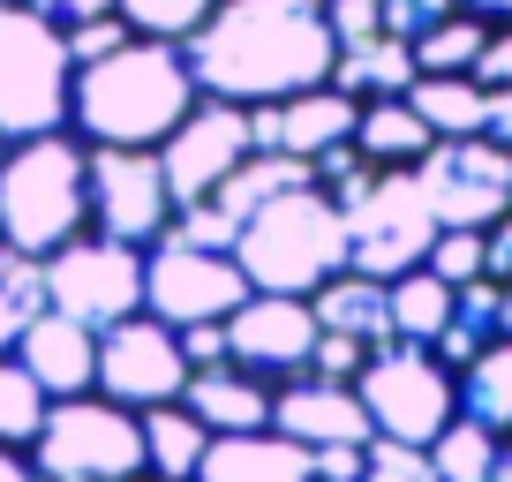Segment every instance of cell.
Returning <instances> with one entry per match:
<instances>
[{
	"mask_svg": "<svg viewBox=\"0 0 512 482\" xmlns=\"http://www.w3.org/2000/svg\"><path fill=\"white\" fill-rule=\"evenodd\" d=\"M181 53L196 68V91L256 106V98H294L309 83H332L339 38L324 0H219Z\"/></svg>",
	"mask_w": 512,
	"mask_h": 482,
	"instance_id": "cell-1",
	"label": "cell"
},
{
	"mask_svg": "<svg viewBox=\"0 0 512 482\" xmlns=\"http://www.w3.org/2000/svg\"><path fill=\"white\" fill-rule=\"evenodd\" d=\"M196 68L174 38H128L106 61L76 68V91H68V129L83 144H136L159 151L166 129L196 106Z\"/></svg>",
	"mask_w": 512,
	"mask_h": 482,
	"instance_id": "cell-2",
	"label": "cell"
},
{
	"mask_svg": "<svg viewBox=\"0 0 512 482\" xmlns=\"http://www.w3.org/2000/svg\"><path fill=\"white\" fill-rule=\"evenodd\" d=\"M91 226V144L76 129H46L8 144L0 159V234L23 257H53Z\"/></svg>",
	"mask_w": 512,
	"mask_h": 482,
	"instance_id": "cell-3",
	"label": "cell"
},
{
	"mask_svg": "<svg viewBox=\"0 0 512 482\" xmlns=\"http://www.w3.org/2000/svg\"><path fill=\"white\" fill-rule=\"evenodd\" d=\"M234 264L249 272L256 294H317L332 272H347V211L317 181H302L241 226Z\"/></svg>",
	"mask_w": 512,
	"mask_h": 482,
	"instance_id": "cell-4",
	"label": "cell"
},
{
	"mask_svg": "<svg viewBox=\"0 0 512 482\" xmlns=\"http://www.w3.org/2000/svg\"><path fill=\"white\" fill-rule=\"evenodd\" d=\"M68 91H76V61H68L61 23H46L31 0H0V136L68 129Z\"/></svg>",
	"mask_w": 512,
	"mask_h": 482,
	"instance_id": "cell-5",
	"label": "cell"
},
{
	"mask_svg": "<svg viewBox=\"0 0 512 482\" xmlns=\"http://www.w3.org/2000/svg\"><path fill=\"white\" fill-rule=\"evenodd\" d=\"M31 467L61 482H144V422L136 407L106 400V392H76V400L46 407V430L31 437Z\"/></svg>",
	"mask_w": 512,
	"mask_h": 482,
	"instance_id": "cell-6",
	"label": "cell"
},
{
	"mask_svg": "<svg viewBox=\"0 0 512 482\" xmlns=\"http://www.w3.org/2000/svg\"><path fill=\"white\" fill-rule=\"evenodd\" d=\"M347 272L369 279H400L415 264H430V241H437V211L422 196L415 166H377L362 181V196H347Z\"/></svg>",
	"mask_w": 512,
	"mask_h": 482,
	"instance_id": "cell-7",
	"label": "cell"
},
{
	"mask_svg": "<svg viewBox=\"0 0 512 482\" xmlns=\"http://www.w3.org/2000/svg\"><path fill=\"white\" fill-rule=\"evenodd\" d=\"M354 392H362V407H369V430L400 437V445H430V437L460 415L452 362H437V347H415V339H384V347H369Z\"/></svg>",
	"mask_w": 512,
	"mask_h": 482,
	"instance_id": "cell-8",
	"label": "cell"
},
{
	"mask_svg": "<svg viewBox=\"0 0 512 482\" xmlns=\"http://www.w3.org/2000/svg\"><path fill=\"white\" fill-rule=\"evenodd\" d=\"M46 302L61 309V317H83L91 332L136 317V309H144V249L83 226L76 241H61L46 257Z\"/></svg>",
	"mask_w": 512,
	"mask_h": 482,
	"instance_id": "cell-9",
	"label": "cell"
},
{
	"mask_svg": "<svg viewBox=\"0 0 512 482\" xmlns=\"http://www.w3.org/2000/svg\"><path fill=\"white\" fill-rule=\"evenodd\" d=\"M437 226H490L512 211V151L497 136H437L415 159Z\"/></svg>",
	"mask_w": 512,
	"mask_h": 482,
	"instance_id": "cell-10",
	"label": "cell"
},
{
	"mask_svg": "<svg viewBox=\"0 0 512 482\" xmlns=\"http://www.w3.org/2000/svg\"><path fill=\"white\" fill-rule=\"evenodd\" d=\"M91 392L136 407V415H144V407L181 400V392H189V354H181V332L166 317H151V309L106 324V332H98V385Z\"/></svg>",
	"mask_w": 512,
	"mask_h": 482,
	"instance_id": "cell-11",
	"label": "cell"
},
{
	"mask_svg": "<svg viewBox=\"0 0 512 482\" xmlns=\"http://www.w3.org/2000/svg\"><path fill=\"white\" fill-rule=\"evenodd\" d=\"M249 294L256 287L234 264V249H189V241H151L144 249V309L166 324L234 317Z\"/></svg>",
	"mask_w": 512,
	"mask_h": 482,
	"instance_id": "cell-12",
	"label": "cell"
},
{
	"mask_svg": "<svg viewBox=\"0 0 512 482\" xmlns=\"http://www.w3.org/2000/svg\"><path fill=\"white\" fill-rule=\"evenodd\" d=\"M166 226H174V189H166L159 151L91 144V234H113V241L151 249Z\"/></svg>",
	"mask_w": 512,
	"mask_h": 482,
	"instance_id": "cell-13",
	"label": "cell"
},
{
	"mask_svg": "<svg viewBox=\"0 0 512 482\" xmlns=\"http://www.w3.org/2000/svg\"><path fill=\"white\" fill-rule=\"evenodd\" d=\"M249 106H234V98H196L189 113H181L174 129H166L159 144V166H166V189H174V211L181 204H204L211 189H219L226 174H234L241 159H249Z\"/></svg>",
	"mask_w": 512,
	"mask_h": 482,
	"instance_id": "cell-14",
	"label": "cell"
},
{
	"mask_svg": "<svg viewBox=\"0 0 512 482\" xmlns=\"http://www.w3.org/2000/svg\"><path fill=\"white\" fill-rule=\"evenodd\" d=\"M317 332L324 324H317V309H309V294H249V302L226 317V362L287 385V377L309 370Z\"/></svg>",
	"mask_w": 512,
	"mask_h": 482,
	"instance_id": "cell-15",
	"label": "cell"
},
{
	"mask_svg": "<svg viewBox=\"0 0 512 482\" xmlns=\"http://www.w3.org/2000/svg\"><path fill=\"white\" fill-rule=\"evenodd\" d=\"M362 98H347L339 83H309L294 98H256L249 106V144L256 151H294V159H317V151L347 144Z\"/></svg>",
	"mask_w": 512,
	"mask_h": 482,
	"instance_id": "cell-16",
	"label": "cell"
},
{
	"mask_svg": "<svg viewBox=\"0 0 512 482\" xmlns=\"http://www.w3.org/2000/svg\"><path fill=\"white\" fill-rule=\"evenodd\" d=\"M272 430L302 437L309 452L317 445H369V407L354 385H332V377H287V385H272Z\"/></svg>",
	"mask_w": 512,
	"mask_h": 482,
	"instance_id": "cell-17",
	"label": "cell"
},
{
	"mask_svg": "<svg viewBox=\"0 0 512 482\" xmlns=\"http://www.w3.org/2000/svg\"><path fill=\"white\" fill-rule=\"evenodd\" d=\"M16 354H23V370L46 385V400H76V392L98 385V332L83 317H61L53 302L23 324Z\"/></svg>",
	"mask_w": 512,
	"mask_h": 482,
	"instance_id": "cell-18",
	"label": "cell"
},
{
	"mask_svg": "<svg viewBox=\"0 0 512 482\" xmlns=\"http://www.w3.org/2000/svg\"><path fill=\"white\" fill-rule=\"evenodd\" d=\"M196 482H317V452L287 430H219L196 460Z\"/></svg>",
	"mask_w": 512,
	"mask_h": 482,
	"instance_id": "cell-19",
	"label": "cell"
},
{
	"mask_svg": "<svg viewBox=\"0 0 512 482\" xmlns=\"http://www.w3.org/2000/svg\"><path fill=\"white\" fill-rule=\"evenodd\" d=\"M181 407H189L211 437L219 430H264V422H272V377L241 370V362H211V370H189Z\"/></svg>",
	"mask_w": 512,
	"mask_h": 482,
	"instance_id": "cell-20",
	"label": "cell"
},
{
	"mask_svg": "<svg viewBox=\"0 0 512 482\" xmlns=\"http://www.w3.org/2000/svg\"><path fill=\"white\" fill-rule=\"evenodd\" d=\"M324 332H354L369 347L392 339V279H369V272H332L317 294H309Z\"/></svg>",
	"mask_w": 512,
	"mask_h": 482,
	"instance_id": "cell-21",
	"label": "cell"
},
{
	"mask_svg": "<svg viewBox=\"0 0 512 482\" xmlns=\"http://www.w3.org/2000/svg\"><path fill=\"white\" fill-rule=\"evenodd\" d=\"M430 144H437V129L407 106V91L400 98H362V113H354V151H362L369 166H415Z\"/></svg>",
	"mask_w": 512,
	"mask_h": 482,
	"instance_id": "cell-22",
	"label": "cell"
},
{
	"mask_svg": "<svg viewBox=\"0 0 512 482\" xmlns=\"http://www.w3.org/2000/svg\"><path fill=\"white\" fill-rule=\"evenodd\" d=\"M415 76H422V68H415V46H407V38H392V31L354 38V46H339V61H332V83H339L347 98H400Z\"/></svg>",
	"mask_w": 512,
	"mask_h": 482,
	"instance_id": "cell-23",
	"label": "cell"
},
{
	"mask_svg": "<svg viewBox=\"0 0 512 482\" xmlns=\"http://www.w3.org/2000/svg\"><path fill=\"white\" fill-rule=\"evenodd\" d=\"M144 467L159 482H196V460H204V445H211V430L189 415L181 400H166V407H144Z\"/></svg>",
	"mask_w": 512,
	"mask_h": 482,
	"instance_id": "cell-24",
	"label": "cell"
},
{
	"mask_svg": "<svg viewBox=\"0 0 512 482\" xmlns=\"http://www.w3.org/2000/svg\"><path fill=\"white\" fill-rule=\"evenodd\" d=\"M452 385H460V415L482 422V430L505 437L512 430V339H490L482 354H467L460 370H452Z\"/></svg>",
	"mask_w": 512,
	"mask_h": 482,
	"instance_id": "cell-25",
	"label": "cell"
},
{
	"mask_svg": "<svg viewBox=\"0 0 512 482\" xmlns=\"http://www.w3.org/2000/svg\"><path fill=\"white\" fill-rule=\"evenodd\" d=\"M407 106H415L437 136H482L490 91H482L475 76H415V83H407Z\"/></svg>",
	"mask_w": 512,
	"mask_h": 482,
	"instance_id": "cell-26",
	"label": "cell"
},
{
	"mask_svg": "<svg viewBox=\"0 0 512 482\" xmlns=\"http://www.w3.org/2000/svg\"><path fill=\"white\" fill-rule=\"evenodd\" d=\"M452 324V279H437L430 264L392 279V339H415V347H437V332Z\"/></svg>",
	"mask_w": 512,
	"mask_h": 482,
	"instance_id": "cell-27",
	"label": "cell"
},
{
	"mask_svg": "<svg viewBox=\"0 0 512 482\" xmlns=\"http://www.w3.org/2000/svg\"><path fill=\"white\" fill-rule=\"evenodd\" d=\"M490 339H505V332H497V279L482 272V279H467V287H452V324L437 332V362L460 370L467 354H482Z\"/></svg>",
	"mask_w": 512,
	"mask_h": 482,
	"instance_id": "cell-28",
	"label": "cell"
},
{
	"mask_svg": "<svg viewBox=\"0 0 512 482\" xmlns=\"http://www.w3.org/2000/svg\"><path fill=\"white\" fill-rule=\"evenodd\" d=\"M482 46H490V23H482L475 8H452L445 23H430V31L415 38V68L422 76H475Z\"/></svg>",
	"mask_w": 512,
	"mask_h": 482,
	"instance_id": "cell-29",
	"label": "cell"
},
{
	"mask_svg": "<svg viewBox=\"0 0 512 482\" xmlns=\"http://www.w3.org/2000/svg\"><path fill=\"white\" fill-rule=\"evenodd\" d=\"M46 309V257H23L0 241V354H16L23 324Z\"/></svg>",
	"mask_w": 512,
	"mask_h": 482,
	"instance_id": "cell-30",
	"label": "cell"
},
{
	"mask_svg": "<svg viewBox=\"0 0 512 482\" xmlns=\"http://www.w3.org/2000/svg\"><path fill=\"white\" fill-rule=\"evenodd\" d=\"M430 467H437V482H490L497 475V430L452 415L445 430L430 437Z\"/></svg>",
	"mask_w": 512,
	"mask_h": 482,
	"instance_id": "cell-31",
	"label": "cell"
},
{
	"mask_svg": "<svg viewBox=\"0 0 512 482\" xmlns=\"http://www.w3.org/2000/svg\"><path fill=\"white\" fill-rule=\"evenodd\" d=\"M46 385H38L31 370H23V354H0V445H31L38 430H46Z\"/></svg>",
	"mask_w": 512,
	"mask_h": 482,
	"instance_id": "cell-32",
	"label": "cell"
},
{
	"mask_svg": "<svg viewBox=\"0 0 512 482\" xmlns=\"http://www.w3.org/2000/svg\"><path fill=\"white\" fill-rule=\"evenodd\" d=\"M219 8V0H121V16L136 38H174V46H189L196 31H204V16Z\"/></svg>",
	"mask_w": 512,
	"mask_h": 482,
	"instance_id": "cell-33",
	"label": "cell"
},
{
	"mask_svg": "<svg viewBox=\"0 0 512 482\" xmlns=\"http://www.w3.org/2000/svg\"><path fill=\"white\" fill-rule=\"evenodd\" d=\"M362 482H437L430 445H400V437H369L362 452Z\"/></svg>",
	"mask_w": 512,
	"mask_h": 482,
	"instance_id": "cell-34",
	"label": "cell"
},
{
	"mask_svg": "<svg viewBox=\"0 0 512 482\" xmlns=\"http://www.w3.org/2000/svg\"><path fill=\"white\" fill-rule=\"evenodd\" d=\"M430 272L452 279V287L482 279V226H437V241H430Z\"/></svg>",
	"mask_w": 512,
	"mask_h": 482,
	"instance_id": "cell-35",
	"label": "cell"
},
{
	"mask_svg": "<svg viewBox=\"0 0 512 482\" xmlns=\"http://www.w3.org/2000/svg\"><path fill=\"white\" fill-rule=\"evenodd\" d=\"M68 61H106V53L113 46H128V38H136V31H128V16H121V8H106V16H83V23H68Z\"/></svg>",
	"mask_w": 512,
	"mask_h": 482,
	"instance_id": "cell-36",
	"label": "cell"
},
{
	"mask_svg": "<svg viewBox=\"0 0 512 482\" xmlns=\"http://www.w3.org/2000/svg\"><path fill=\"white\" fill-rule=\"evenodd\" d=\"M369 362V339L354 332H317V354H309V377H332V385H354Z\"/></svg>",
	"mask_w": 512,
	"mask_h": 482,
	"instance_id": "cell-37",
	"label": "cell"
},
{
	"mask_svg": "<svg viewBox=\"0 0 512 482\" xmlns=\"http://www.w3.org/2000/svg\"><path fill=\"white\" fill-rule=\"evenodd\" d=\"M452 8H460V0H384V31L415 46V38L430 31V23H445Z\"/></svg>",
	"mask_w": 512,
	"mask_h": 482,
	"instance_id": "cell-38",
	"label": "cell"
},
{
	"mask_svg": "<svg viewBox=\"0 0 512 482\" xmlns=\"http://www.w3.org/2000/svg\"><path fill=\"white\" fill-rule=\"evenodd\" d=\"M324 16H332L339 46H354V38H377L384 31V0H324Z\"/></svg>",
	"mask_w": 512,
	"mask_h": 482,
	"instance_id": "cell-39",
	"label": "cell"
},
{
	"mask_svg": "<svg viewBox=\"0 0 512 482\" xmlns=\"http://www.w3.org/2000/svg\"><path fill=\"white\" fill-rule=\"evenodd\" d=\"M174 332H181V354H189V370H211V362H226V317L174 324Z\"/></svg>",
	"mask_w": 512,
	"mask_h": 482,
	"instance_id": "cell-40",
	"label": "cell"
},
{
	"mask_svg": "<svg viewBox=\"0 0 512 482\" xmlns=\"http://www.w3.org/2000/svg\"><path fill=\"white\" fill-rule=\"evenodd\" d=\"M475 83L482 91H505L512 83V23H490V46H482V61H475Z\"/></svg>",
	"mask_w": 512,
	"mask_h": 482,
	"instance_id": "cell-41",
	"label": "cell"
},
{
	"mask_svg": "<svg viewBox=\"0 0 512 482\" xmlns=\"http://www.w3.org/2000/svg\"><path fill=\"white\" fill-rule=\"evenodd\" d=\"M482 272H490L497 287L512 279V211H505V219H490V226H482Z\"/></svg>",
	"mask_w": 512,
	"mask_h": 482,
	"instance_id": "cell-42",
	"label": "cell"
},
{
	"mask_svg": "<svg viewBox=\"0 0 512 482\" xmlns=\"http://www.w3.org/2000/svg\"><path fill=\"white\" fill-rule=\"evenodd\" d=\"M369 445H317V482H362Z\"/></svg>",
	"mask_w": 512,
	"mask_h": 482,
	"instance_id": "cell-43",
	"label": "cell"
},
{
	"mask_svg": "<svg viewBox=\"0 0 512 482\" xmlns=\"http://www.w3.org/2000/svg\"><path fill=\"white\" fill-rule=\"evenodd\" d=\"M31 8H38L46 23H61V31H68V23H83V16H106V8H121V0H31Z\"/></svg>",
	"mask_w": 512,
	"mask_h": 482,
	"instance_id": "cell-44",
	"label": "cell"
},
{
	"mask_svg": "<svg viewBox=\"0 0 512 482\" xmlns=\"http://www.w3.org/2000/svg\"><path fill=\"white\" fill-rule=\"evenodd\" d=\"M482 136H497V144L512 151V83H505V91H490V113H482Z\"/></svg>",
	"mask_w": 512,
	"mask_h": 482,
	"instance_id": "cell-45",
	"label": "cell"
},
{
	"mask_svg": "<svg viewBox=\"0 0 512 482\" xmlns=\"http://www.w3.org/2000/svg\"><path fill=\"white\" fill-rule=\"evenodd\" d=\"M0 482H38V467H31V460H23V452H16V445H0Z\"/></svg>",
	"mask_w": 512,
	"mask_h": 482,
	"instance_id": "cell-46",
	"label": "cell"
},
{
	"mask_svg": "<svg viewBox=\"0 0 512 482\" xmlns=\"http://www.w3.org/2000/svg\"><path fill=\"white\" fill-rule=\"evenodd\" d=\"M460 8H475L482 23H512V0H460Z\"/></svg>",
	"mask_w": 512,
	"mask_h": 482,
	"instance_id": "cell-47",
	"label": "cell"
},
{
	"mask_svg": "<svg viewBox=\"0 0 512 482\" xmlns=\"http://www.w3.org/2000/svg\"><path fill=\"white\" fill-rule=\"evenodd\" d=\"M497 332L512 339V279H505V287H497Z\"/></svg>",
	"mask_w": 512,
	"mask_h": 482,
	"instance_id": "cell-48",
	"label": "cell"
},
{
	"mask_svg": "<svg viewBox=\"0 0 512 482\" xmlns=\"http://www.w3.org/2000/svg\"><path fill=\"white\" fill-rule=\"evenodd\" d=\"M490 482H512V430L497 437V475H490Z\"/></svg>",
	"mask_w": 512,
	"mask_h": 482,
	"instance_id": "cell-49",
	"label": "cell"
},
{
	"mask_svg": "<svg viewBox=\"0 0 512 482\" xmlns=\"http://www.w3.org/2000/svg\"><path fill=\"white\" fill-rule=\"evenodd\" d=\"M0 159H8V136H0Z\"/></svg>",
	"mask_w": 512,
	"mask_h": 482,
	"instance_id": "cell-50",
	"label": "cell"
},
{
	"mask_svg": "<svg viewBox=\"0 0 512 482\" xmlns=\"http://www.w3.org/2000/svg\"><path fill=\"white\" fill-rule=\"evenodd\" d=\"M0 241H8V234H0Z\"/></svg>",
	"mask_w": 512,
	"mask_h": 482,
	"instance_id": "cell-51",
	"label": "cell"
}]
</instances>
